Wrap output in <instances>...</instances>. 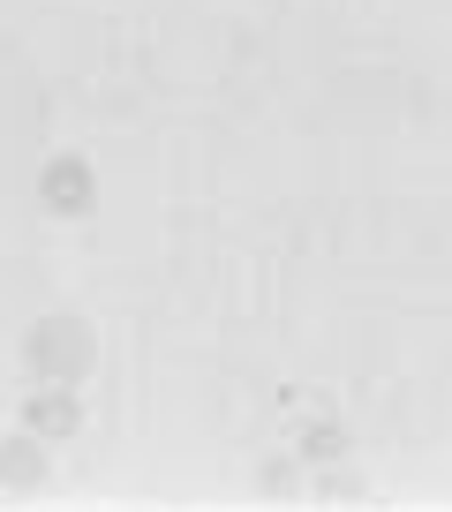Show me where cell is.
<instances>
[{
    "instance_id": "cell-1",
    "label": "cell",
    "mask_w": 452,
    "mask_h": 512,
    "mask_svg": "<svg viewBox=\"0 0 452 512\" xmlns=\"http://www.w3.org/2000/svg\"><path fill=\"white\" fill-rule=\"evenodd\" d=\"M83 369V332L76 324H38L31 332V377L38 384H68Z\"/></svg>"
},
{
    "instance_id": "cell-2",
    "label": "cell",
    "mask_w": 452,
    "mask_h": 512,
    "mask_svg": "<svg viewBox=\"0 0 452 512\" xmlns=\"http://www.w3.org/2000/svg\"><path fill=\"white\" fill-rule=\"evenodd\" d=\"M91 196H98V181H91V166H83V159H53L46 174H38V204L61 211V219L91 211Z\"/></svg>"
},
{
    "instance_id": "cell-3",
    "label": "cell",
    "mask_w": 452,
    "mask_h": 512,
    "mask_svg": "<svg viewBox=\"0 0 452 512\" xmlns=\"http://www.w3.org/2000/svg\"><path fill=\"white\" fill-rule=\"evenodd\" d=\"M76 422H83V407H76V392H68V384H38L31 407H23V430H31L38 445H46V437H68Z\"/></svg>"
},
{
    "instance_id": "cell-4",
    "label": "cell",
    "mask_w": 452,
    "mask_h": 512,
    "mask_svg": "<svg viewBox=\"0 0 452 512\" xmlns=\"http://www.w3.org/2000/svg\"><path fill=\"white\" fill-rule=\"evenodd\" d=\"M31 467H38V437L31 430H23L16 445H0V475H8V482H38Z\"/></svg>"
}]
</instances>
